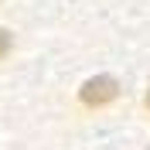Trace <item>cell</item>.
<instances>
[{"label":"cell","instance_id":"1","mask_svg":"<svg viewBox=\"0 0 150 150\" xmlns=\"http://www.w3.org/2000/svg\"><path fill=\"white\" fill-rule=\"evenodd\" d=\"M120 96V85H116V79L112 75H96V79H89V82L79 89V99H82L85 106H106V103H112Z\"/></svg>","mask_w":150,"mask_h":150},{"label":"cell","instance_id":"2","mask_svg":"<svg viewBox=\"0 0 150 150\" xmlns=\"http://www.w3.org/2000/svg\"><path fill=\"white\" fill-rule=\"evenodd\" d=\"M7 51H10V34H7L4 28H0V58L7 55Z\"/></svg>","mask_w":150,"mask_h":150},{"label":"cell","instance_id":"3","mask_svg":"<svg viewBox=\"0 0 150 150\" xmlns=\"http://www.w3.org/2000/svg\"><path fill=\"white\" fill-rule=\"evenodd\" d=\"M147 103H150V96H147Z\"/></svg>","mask_w":150,"mask_h":150}]
</instances>
